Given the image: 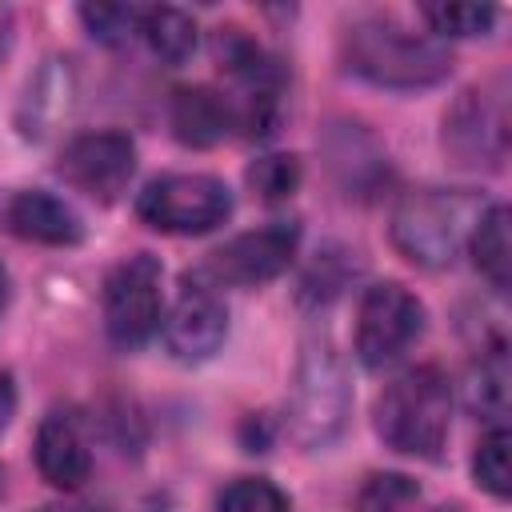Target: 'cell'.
Here are the masks:
<instances>
[{
  "mask_svg": "<svg viewBox=\"0 0 512 512\" xmlns=\"http://www.w3.org/2000/svg\"><path fill=\"white\" fill-rule=\"evenodd\" d=\"M248 184L264 196V200H284L296 192L300 184V164L296 156H260L252 168H248Z\"/></svg>",
  "mask_w": 512,
  "mask_h": 512,
  "instance_id": "cell-23",
  "label": "cell"
},
{
  "mask_svg": "<svg viewBox=\"0 0 512 512\" xmlns=\"http://www.w3.org/2000/svg\"><path fill=\"white\" fill-rule=\"evenodd\" d=\"M468 404L480 408L488 420H500L504 408H508V360H504V348H488L480 356V364L472 368V380H468Z\"/></svg>",
  "mask_w": 512,
  "mask_h": 512,
  "instance_id": "cell-18",
  "label": "cell"
},
{
  "mask_svg": "<svg viewBox=\"0 0 512 512\" xmlns=\"http://www.w3.org/2000/svg\"><path fill=\"white\" fill-rule=\"evenodd\" d=\"M36 468L52 488H64V492H72L88 480L92 452L72 416H64V412L44 416V424L36 428Z\"/></svg>",
  "mask_w": 512,
  "mask_h": 512,
  "instance_id": "cell-12",
  "label": "cell"
},
{
  "mask_svg": "<svg viewBox=\"0 0 512 512\" xmlns=\"http://www.w3.org/2000/svg\"><path fill=\"white\" fill-rule=\"evenodd\" d=\"M8 228L20 240H36V244H80L84 224L76 216L72 204H64L60 196L44 192V188H28L8 204Z\"/></svg>",
  "mask_w": 512,
  "mask_h": 512,
  "instance_id": "cell-13",
  "label": "cell"
},
{
  "mask_svg": "<svg viewBox=\"0 0 512 512\" xmlns=\"http://www.w3.org/2000/svg\"><path fill=\"white\" fill-rule=\"evenodd\" d=\"M140 36L148 40V48H152L164 64H184V60L196 52V24H192V16L180 12V8H168V4L144 12Z\"/></svg>",
  "mask_w": 512,
  "mask_h": 512,
  "instance_id": "cell-17",
  "label": "cell"
},
{
  "mask_svg": "<svg viewBox=\"0 0 512 512\" xmlns=\"http://www.w3.org/2000/svg\"><path fill=\"white\" fill-rule=\"evenodd\" d=\"M136 212L156 232L200 236V232L220 228L232 216V192L224 180L208 172H172V176L152 180L140 192Z\"/></svg>",
  "mask_w": 512,
  "mask_h": 512,
  "instance_id": "cell-4",
  "label": "cell"
},
{
  "mask_svg": "<svg viewBox=\"0 0 512 512\" xmlns=\"http://www.w3.org/2000/svg\"><path fill=\"white\" fill-rule=\"evenodd\" d=\"M416 496L420 492L408 476H372L360 492V512H404L408 504H416Z\"/></svg>",
  "mask_w": 512,
  "mask_h": 512,
  "instance_id": "cell-24",
  "label": "cell"
},
{
  "mask_svg": "<svg viewBox=\"0 0 512 512\" xmlns=\"http://www.w3.org/2000/svg\"><path fill=\"white\" fill-rule=\"evenodd\" d=\"M420 12L440 36H484L496 24L492 4H424Z\"/></svg>",
  "mask_w": 512,
  "mask_h": 512,
  "instance_id": "cell-21",
  "label": "cell"
},
{
  "mask_svg": "<svg viewBox=\"0 0 512 512\" xmlns=\"http://www.w3.org/2000/svg\"><path fill=\"white\" fill-rule=\"evenodd\" d=\"M508 448H512V436L504 424H496L480 444H476V456H472V476L484 492H492L496 500H504L512 492V460H508Z\"/></svg>",
  "mask_w": 512,
  "mask_h": 512,
  "instance_id": "cell-19",
  "label": "cell"
},
{
  "mask_svg": "<svg viewBox=\"0 0 512 512\" xmlns=\"http://www.w3.org/2000/svg\"><path fill=\"white\" fill-rule=\"evenodd\" d=\"M484 204L472 192L424 188L396 204L392 212V244L404 260L420 268H448L468 244Z\"/></svg>",
  "mask_w": 512,
  "mask_h": 512,
  "instance_id": "cell-3",
  "label": "cell"
},
{
  "mask_svg": "<svg viewBox=\"0 0 512 512\" xmlns=\"http://www.w3.org/2000/svg\"><path fill=\"white\" fill-rule=\"evenodd\" d=\"M508 208L504 204H488L468 236V248H472V260L480 268V276L504 292L508 288V276H512V240H508Z\"/></svg>",
  "mask_w": 512,
  "mask_h": 512,
  "instance_id": "cell-15",
  "label": "cell"
},
{
  "mask_svg": "<svg viewBox=\"0 0 512 512\" xmlns=\"http://www.w3.org/2000/svg\"><path fill=\"white\" fill-rule=\"evenodd\" d=\"M344 60L380 88H428L448 76V48L432 36L408 32L388 16L356 20L344 32Z\"/></svg>",
  "mask_w": 512,
  "mask_h": 512,
  "instance_id": "cell-1",
  "label": "cell"
},
{
  "mask_svg": "<svg viewBox=\"0 0 512 512\" xmlns=\"http://www.w3.org/2000/svg\"><path fill=\"white\" fill-rule=\"evenodd\" d=\"M300 244V228L292 220H272L256 232L232 236L224 248H216L204 264V276L212 284H232V288H256L276 280Z\"/></svg>",
  "mask_w": 512,
  "mask_h": 512,
  "instance_id": "cell-8",
  "label": "cell"
},
{
  "mask_svg": "<svg viewBox=\"0 0 512 512\" xmlns=\"http://www.w3.org/2000/svg\"><path fill=\"white\" fill-rule=\"evenodd\" d=\"M348 416V380L328 344H308L296 368V388H292V436L308 448L328 444Z\"/></svg>",
  "mask_w": 512,
  "mask_h": 512,
  "instance_id": "cell-5",
  "label": "cell"
},
{
  "mask_svg": "<svg viewBox=\"0 0 512 512\" xmlns=\"http://www.w3.org/2000/svg\"><path fill=\"white\" fill-rule=\"evenodd\" d=\"M164 320V300H160V264L148 252H136L120 260L108 280H104V328L112 344L120 348H140L156 336Z\"/></svg>",
  "mask_w": 512,
  "mask_h": 512,
  "instance_id": "cell-6",
  "label": "cell"
},
{
  "mask_svg": "<svg viewBox=\"0 0 512 512\" xmlns=\"http://www.w3.org/2000/svg\"><path fill=\"white\" fill-rule=\"evenodd\" d=\"M216 512H292V508H288V496L272 480L244 476V480H232L220 492V508Z\"/></svg>",
  "mask_w": 512,
  "mask_h": 512,
  "instance_id": "cell-22",
  "label": "cell"
},
{
  "mask_svg": "<svg viewBox=\"0 0 512 512\" xmlns=\"http://www.w3.org/2000/svg\"><path fill=\"white\" fill-rule=\"evenodd\" d=\"M40 512H100V508H84V504H52V508H40Z\"/></svg>",
  "mask_w": 512,
  "mask_h": 512,
  "instance_id": "cell-27",
  "label": "cell"
},
{
  "mask_svg": "<svg viewBox=\"0 0 512 512\" xmlns=\"http://www.w3.org/2000/svg\"><path fill=\"white\" fill-rule=\"evenodd\" d=\"M172 128L184 144L208 148L236 128V116H232L228 96H220L212 88H180L172 96Z\"/></svg>",
  "mask_w": 512,
  "mask_h": 512,
  "instance_id": "cell-14",
  "label": "cell"
},
{
  "mask_svg": "<svg viewBox=\"0 0 512 512\" xmlns=\"http://www.w3.org/2000/svg\"><path fill=\"white\" fill-rule=\"evenodd\" d=\"M136 172V148L124 132H88L60 152V176L92 200H116Z\"/></svg>",
  "mask_w": 512,
  "mask_h": 512,
  "instance_id": "cell-10",
  "label": "cell"
},
{
  "mask_svg": "<svg viewBox=\"0 0 512 512\" xmlns=\"http://www.w3.org/2000/svg\"><path fill=\"white\" fill-rule=\"evenodd\" d=\"M164 324V340H168V352L176 360H208L224 336H228V312H224V300L212 292V284H200V280H188L172 304V312L160 320Z\"/></svg>",
  "mask_w": 512,
  "mask_h": 512,
  "instance_id": "cell-11",
  "label": "cell"
},
{
  "mask_svg": "<svg viewBox=\"0 0 512 512\" xmlns=\"http://www.w3.org/2000/svg\"><path fill=\"white\" fill-rule=\"evenodd\" d=\"M8 40H12V16H8V8H0V64L8 56Z\"/></svg>",
  "mask_w": 512,
  "mask_h": 512,
  "instance_id": "cell-26",
  "label": "cell"
},
{
  "mask_svg": "<svg viewBox=\"0 0 512 512\" xmlns=\"http://www.w3.org/2000/svg\"><path fill=\"white\" fill-rule=\"evenodd\" d=\"M424 332V304L404 284H372L356 316V356L364 368H384Z\"/></svg>",
  "mask_w": 512,
  "mask_h": 512,
  "instance_id": "cell-7",
  "label": "cell"
},
{
  "mask_svg": "<svg viewBox=\"0 0 512 512\" xmlns=\"http://www.w3.org/2000/svg\"><path fill=\"white\" fill-rule=\"evenodd\" d=\"M144 12H148V8H140V4H84V8H80V20H84V28H88L100 44L120 48V44H128V40L140 32Z\"/></svg>",
  "mask_w": 512,
  "mask_h": 512,
  "instance_id": "cell-20",
  "label": "cell"
},
{
  "mask_svg": "<svg viewBox=\"0 0 512 512\" xmlns=\"http://www.w3.org/2000/svg\"><path fill=\"white\" fill-rule=\"evenodd\" d=\"M4 304H8V272L0 264V312H4Z\"/></svg>",
  "mask_w": 512,
  "mask_h": 512,
  "instance_id": "cell-28",
  "label": "cell"
},
{
  "mask_svg": "<svg viewBox=\"0 0 512 512\" xmlns=\"http://www.w3.org/2000/svg\"><path fill=\"white\" fill-rule=\"evenodd\" d=\"M452 388L440 368L420 364L400 372L376 400V432L388 448L420 460H436L448 440Z\"/></svg>",
  "mask_w": 512,
  "mask_h": 512,
  "instance_id": "cell-2",
  "label": "cell"
},
{
  "mask_svg": "<svg viewBox=\"0 0 512 512\" xmlns=\"http://www.w3.org/2000/svg\"><path fill=\"white\" fill-rule=\"evenodd\" d=\"M68 104H72V72H68L64 60H48V68H40V76L28 84L24 108L32 116L24 120V132L28 136H44L48 124L68 112Z\"/></svg>",
  "mask_w": 512,
  "mask_h": 512,
  "instance_id": "cell-16",
  "label": "cell"
},
{
  "mask_svg": "<svg viewBox=\"0 0 512 512\" xmlns=\"http://www.w3.org/2000/svg\"><path fill=\"white\" fill-rule=\"evenodd\" d=\"M12 408H16V392H12V380H8L4 372H0V428L8 424Z\"/></svg>",
  "mask_w": 512,
  "mask_h": 512,
  "instance_id": "cell-25",
  "label": "cell"
},
{
  "mask_svg": "<svg viewBox=\"0 0 512 512\" xmlns=\"http://www.w3.org/2000/svg\"><path fill=\"white\" fill-rule=\"evenodd\" d=\"M444 148L460 168H500L508 148L504 96L488 88H468L444 116Z\"/></svg>",
  "mask_w": 512,
  "mask_h": 512,
  "instance_id": "cell-9",
  "label": "cell"
}]
</instances>
